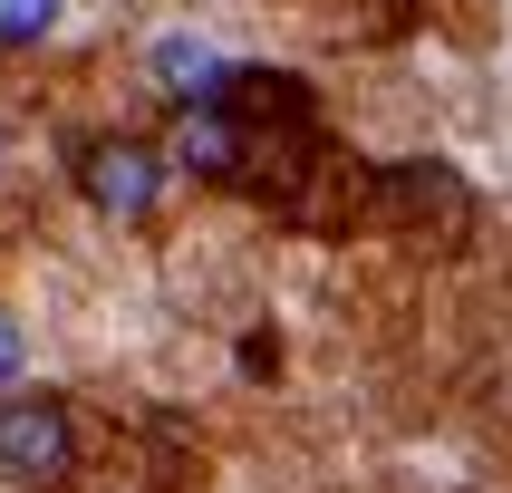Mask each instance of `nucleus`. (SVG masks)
Returning <instances> with one entry per match:
<instances>
[{
    "label": "nucleus",
    "instance_id": "5",
    "mask_svg": "<svg viewBox=\"0 0 512 493\" xmlns=\"http://www.w3.org/2000/svg\"><path fill=\"white\" fill-rule=\"evenodd\" d=\"M49 29H58V0H0V39H10V49L49 39Z\"/></svg>",
    "mask_w": 512,
    "mask_h": 493
},
{
    "label": "nucleus",
    "instance_id": "6",
    "mask_svg": "<svg viewBox=\"0 0 512 493\" xmlns=\"http://www.w3.org/2000/svg\"><path fill=\"white\" fill-rule=\"evenodd\" d=\"M20 368V329H10V319H0V377Z\"/></svg>",
    "mask_w": 512,
    "mask_h": 493
},
{
    "label": "nucleus",
    "instance_id": "2",
    "mask_svg": "<svg viewBox=\"0 0 512 493\" xmlns=\"http://www.w3.org/2000/svg\"><path fill=\"white\" fill-rule=\"evenodd\" d=\"M0 474L10 484H68L78 474V416H68V397H0Z\"/></svg>",
    "mask_w": 512,
    "mask_h": 493
},
{
    "label": "nucleus",
    "instance_id": "1",
    "mask_svg": "<svg viewBox=\"0 0 512 493\" xmlns=\"http://www.w3.org/2000/svg\"><path fill=\"white\" fill-rule=\"evenodd\" d=\"M368 223L426 252H464L484 232V203L445 155H397V165H368Z\"/></svg>",
    "mask_w": 512,
    "mask_h": 493
},
{
    "label": "nucleus",
    "instance_id": "4",
    "mask_svg": "<svg viewBox=\"0 0 512 493\" xmlns=\"http://www.w3.org/2000/svg\"><path fill=\"white\" fill-rule=\"evenodd\" d=\"M155 78H165V97H184V107H213V87H223V58L194 49V39H165V49H155Z\"/></svg>",
    "mask_w": 512,
    "mask_h": 493
},
{
    "label": "nucleus",
    "instance_id": "3",
    "mask_svg": "<svg viewBox=\"0 0 512 493\" xmlns=\"http://www.w3.org/2000/svg\"><path fill=\"white\" fill-rule=\"evenodd\" d=\"M78 194L107 213V223H145L155 194H165V155L145 136H87L78 145Z\"/></svg>",
    "mask_w": 512,
    "mask_h": 493
}]
</instances>
